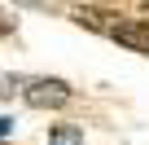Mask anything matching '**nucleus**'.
<instances>
[{
    "label": "nucleus",
    "instance_id": "nucleus-1",
    "mask_svg": "<svg viewBox=\"0 0 149 145\" xmlns=\"http://www.w3.org/2000/svg\"><path fill=\"white\" fill-rule=\"evenodd\" d=\"M22 97H26V106H35V110H57V106L70 101V88H66L61 79H31V84L22 88Z\"/></svg>",
    "mask_w": 149,
    "mask_h": 145
},
{
    "label": "nucleus",
    "instance_id": "nucleus-2",
    "mask_svg": "<svg viewBox=\"0 0 149 145\" xmlns=\"http://www.w3.org/2000/svg\"><path fill=\"white\" fill-rule=\"evenodd\" d=\"M110 35H114L123 48H136V53L149 57V22H140V18H136V22H118Z\"/></svg>",
    "mask_w": 149,
    "mask_h": 145
},
{
    "label": "nucleus",
    "instance_id": "nucleus-3",
    "mask_svg": "<svg viewBox=\"0 0 149 145\" xmlns=\"http://www.w3.org/2000/svg\"><path fill=\"white\" fill-rule=\"evenodd\" d=\"M70 18L84 22V27H92V31H114V27H118V22H110V13H101V9H74Z\"/></svg>",
    "mask_w": 149,
    "mask_h": 145
},
{
    "label": "nucleus",
    "instance_id": "nucleus-4",
    "mask_svg": "<svg viewBox=\"0 0 149 145\" xmlns=\"http://www.w3.org/2000/svg\"><path fill=\"white\" fill-rule=\"evenodd\" d=\"M79 141H84V127H74V123L53 127V145H79Z\"/></svg>",
    "mask_w": 149,
    "mask_h": 145
},
{
    "label": "nucleus",
    "instance_id": "nucleus-5",
    "mask_svg": "<svg viewBox=\"0 0 149 145\" xmlns=\"http://www.w3.org/2000/svg\"><path fill=\"white\" fill-rule=\"evenodd\" d=\"M9 132H13V119H0V141H5Z\"/></svg>",
    "mask_w": 149,
    "mask_h": 145
},
{
    "label": "nucleus",
    "instance_id": "nucleus-6",
    "mask_svg": "<svg viewBox=\"0 0 149 145\" xmlns=\"http://www.w3.org/2000/svg\"><path fill=\"white\" fill-rule=\"evenodd\" d=\"M13 5H48V0H13Z\"/></svg>",
    "mask_w": 149,
    "mask_h": 145
},
{
    "label": "nucleus",
    "instance_id": "nucleus-7",
    "mask_svg": "<svg viewBox=\"0 0 149 145\" xmlns=\"http://www.w3.org/2000/svg\"><path fill=\"white\" fill-rule=\"evenodd\" d=\"M145 9H149V0H145Z\"/></svg>",
    "mask_w": 149,
    "mask_h": 145
}]
</instances>
